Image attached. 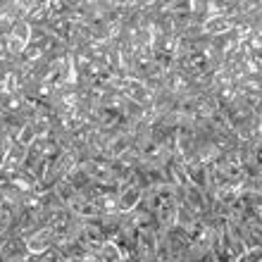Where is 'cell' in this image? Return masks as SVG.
<instances>
[{
    "label": "cell",
    "instance_id": "cell-1",
    "mask_svg": "<svg viewBox=\"0 0 262 262\" xmlns=\"http://www.w3.org/2000/svg\"><path fill=\"white\" fill-rule=\"evenodd\" d=\"M24 243H27V250L31 257L43 255V253H48V250L55 246V234H53L50 227H43V229H38V231H34L31 236H27Z\"/></svg>",
    "mask_w": 262,
    "mask_h": 262
},
{
    "label": "cell",
    "instance_id": "cell-2",
    "mask_svg": "<svg viewBox=\"0 0 262 262\" xmlns=\"http://www.w3.org/2000/svg\"><path fill=\"white\" fill-rule=\"evenodd\" d=\"M27 152H29V148H24V145H19L17 141H14V143L3 152V160H0V174H3V177H10V174L17 172L19 167H24V162H27Z\"/></svg>",
    "mask_w": 262,
    "mask_h": 262
},
{
    "label": "cell",
    "instance_id": "cell-3",
    "mask_svg": "<svg viewBox=\"0 0 262 262\" xmlns=\"http://www.w3.org/2000/svg\"><path fill=\"white\" fill-rule=\"evenodd\" d=\"M141 198H143V191L134 184H124L119 188V195H117V210L122 214L124 212H134L138 205H141Z\"/></svg>",
    "mask_w": 262,
    "mask_h": 262
},
{
    "label": "cell",
    "instance_id": "cell-4",
    "mask_svg": "<svg viewBox=\"0 0 262 262\" xmlns=\"http://www.w3.org/2000/svg\"><path fill=\"white\" fill-rule=\"evenodd\" d=\"M234 29V17H229V14H217V17H210V19L203 21V34L205 36H222L231 31Z\"/></svg>",
    "mask_w": 262,
    "mask_h": 262
},
{
    "label": "cell",
    "instance_id": "cell-5",
    "mask_svg": "<svg viewBox=\"0 0 262 262\" xmlns=\"http://www.w3.org/2000/svg\"><path fill=\"white\" fill-rule=\"evenodd\" d=\"M98 257H100V262H124V253H122V248H119L112 238H107V241L100 246Z\"/></svg>",
    "mask_w": 262,
    "mask_h": 262
},
{
    "label": "cell",
    "instance_id": "cell-6",
    "mask_svg": "<svg viewBox=\"0 0 262 262\" xmlns=\"http://www.w3.org/2000/svg\"><path fill=\"white\" fill-rule=\"evenodd\" d=\"M38 136H41L38 126H36L34 122H27V124H24L19 131H17V143L24 145V148H29V145L34 143V141H36Z\"/></svg>",
    "mask_w": 262,
    "mask_h": 262
},
{
    "label": "cell",
    "instance_id": "cell-7",
    "mask_svg": "<svg viewBox=\"0 0 262 262\" xmlns=\"http://www.w3.org/2000/svg\"><path fill=\"white\" fill-rule=\"evenodd\" d=\"M234 262H262V248H246L241 255H236Z\"/></svg>",
    "mask_w": 262,
    "mask_h": 262
},
{
    "label": "cell",
    "instance_id": "cell-8",
    "mask_svg": "<svg viewBox=\"0 0 262 262\" xmlns=\"http://www.w3.org/2000/svg\"><path fill=\"white\" fill-rule=\"evenodd\" d=\"M12 143H14V136L10 134V131H7V126L0 122V152H5Z\"/></svg>",
    "mask_w": 262,
    "mask_h": 262
}]
</instances>
